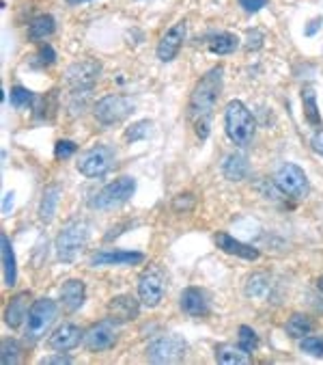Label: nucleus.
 Listing matches in <instances>:
<instances>
[{
	"instance_id": "obj_15",
	"label": "nucleus",
	"mask_w": 323,
	"mask_h": 365,
	"mask_svg": "<svg viewBox=\"0 0 323 365\" xmlns=\"http://www.w3.org/2000/svg\"><path fill=\"white\" fill-rule=\"evenodd\" d=\"M147 257L138 251H97L91 257V266H138Z\"/></svg>"
},
{
	"instance_id": "obj_26",
	"label": "nucleus",
	"mask_w": 323,
	"mask_h": 365,
	"mask_svg": "<svg viewBox=\"0 0 323 365\" xmlns=\"http://www.w3.org/2000/svg\"><path fill=\"white\" fill-rule=\"evenodd\" d=\"M56 31V22L52 16H37L31 26H28V35L33 41H41V39H48L52 33Z\"/></svg>"
},
{
	"instance_id": "obj_1",
	"label": "nucleus",
	"mask_w": 323,
	"mask_h": 365,
	"mask_svg": "<svg viewBox=\"0 0 323 365\" xmlns=\"http://www.w3.org/2000/svg\"><path fill=\"white\" fill-rule=\"evenodd\" d=\"M222 93V67H213L196 83L190 102H188V119L201 140L209 136L211 115Z\"/></svg>"
},
{
	"instance_id": "obj_34",
	"label": "nucleus",
	"mask_w": 323,
	"mask_h": 365,
	"mask_svg": "<svg viewBox=\"0 0 323 365\" xmlns=\"http://www.w3.org/2000/svg\"><path fill=\"white\" fill-rule=\"evenodd\" d=\"M33 100H35V96H33V91H28L26 87H20V85H18V87L11 89V104H14L18 110L31 106Z\"/></svg>"
},
{
	"instance_id": "obj_4",
	"label": "nucleus",
	"mask_w": 323,
	"mask_h": 365,
	"mask_svg": "<svg viewBox=\"0 0 323 365\" xmlns=\"http://www.w3.org/2000/svg\"><path fill=\"white\" fill-rule=\"evenodd\" d=\"M136 192V180L134 178H119L115 180L112 184H106L93 199H91V207L93 210H100V212H106V210H115L123 203H127Z\"/></svg>"
},
{
	"instance_id": "obj_33",
	"label": "nucleus",
	"mask_w": 323,
	"mask_h": 365,
	"mask_svg": "<svg viewBox=\"0 0 323 365\" xmlns=\"http://www.w3.org/2000/svg\"><path fill=\"white\" fill-rule=\"evenodd\" d=\"M300 346L310 356H323V337L321 335H306L300 339Z\"/></svg>"
},
{
	"instance_id": "obj_9",
	"label": "nucleus",
	"mask_w": 323,
	"mask_h": 365,
	"mask_svg": "<svg viewBox=\"0 0 323 365\" xmlns=\"http://www.w3.org/2000/svg\"><path fill=\"white\" fill-rule=\"evenodd\" d=\"M115 167V150L108 145H95L78 160V171L85 178H102Z\"/></svg>"
},
{
	"instance_id": "obj_13",
	"label": "nucleus",
	"mask_w": 323,
	"mask_h": 365,
	"mask_svg": "<svg viewBox=\"0 0 323 365\" xmlns=\"http://www.w3.org/2000/svg\"><path fill=\"white\" fill-rule=\"evenodd\" d=\"M184 39H186V22H177L173 29H169V33L164 37L159 39V43H157V58L162 63L173 61L179 54V50L184 46Z\"/></svg>"
},
{
	"instance_id": "obj_3",
	"label": "nucleus",
	"mask_w": 323,
	"mask_h": 365,
	"mask_svg": "<svg viewBox=\"0 0 323 365\" xmlns=\"http://www.w3.org/2000/svg\"><path fill=\"white\" fill-rule=\"evenodd\" d=\"M89 242V225L85 221H73L69 223L56 238V255L60 262L71 264L75 257L83 253V249Z\"/></svg>"
},
{
	"instance_id": "obj_6",
	"label": "nucleus",
	"mask_w": 323,
	"mask_h": 365,
	"mask_svg": "<svg viewBox=\"0 0 323 365\" xmlns=\"http://www.w3.org/2000/svg\"><path fill=\"white\" fill-rule=\"evenodd\" d=\"M186 339L177 333H166L153 339L147 348V356L151 363H177L186 354Z\"/></svg>"
},
{
	"instance_id": "obj_29",
	"label": "nucleus",
	"mask_w": 323,
	"mask_h": 365,
	"mask_svg": "<svg viewBox=\"0 0 323 365\" xmlns=\"http://www.w3.org/2000/svg\"><path fill=\"white\" fill-rule=\"evenodd\" d=\"M302 106H304V117H306V121H308L312 128H321V115H319V106H317V100H314L312 89H306V91L302 93Z\"/></svg>"
},
{
	"instance_id": "obj_41",
	"label": "nucleus",
	"mask_w": 323,
	"mask_h": 365,
	"mask_svg": "<svg viewBox=\"0 0 323 365\" xmlns=\"http://www.w3.org/2000/svg\"><path fill=\"white\" fill-rule=\"evenodd\" d=\"M310 145H312V150H314L317 154H321V156H323V130H319V132H314V134H312Z\"/></svg>"
},
{
	"instance_id": "obj_23",
	"label": "nucleus",
	"mask_w": 323,
	"mask_h": 365,
	"mask_svg": "<svg viewBox=\"0 0 323 365\" xmlns=\"http://www.w3.org/2000/svg\"><path fill=\"white\" fill-rule=\"evenodd\" d=\"M0 249H3V270H5V285L14 287L18 281V270H16V255L11 249V242L7 234H0Z\"/></svg>"
},
{
	"instance_id": "obj_2",
	"label": "nucleus",
	"mask_w": 323,
	"mask_h": 365,
	"mask_svg": "<svg viewBox=\"0 0 323 365\" xmlns=\"http://www.w3.org/2000/svg\"><path fill=\"white\" fill-rule=\"evenodd\" d=\"M224 125H226V134L228 138L239 145V148H246V145L253 143L255 138V130H257V121L253 117V113L248 110V106L239 100H231L226 104L224 110Z\"/></svg>"
},
{
	"instance_id": "obj_5",
	"label": "nucleus",
	"mask_w": 323,
	"mask_h": 365,
	"mask_svg": "<svg viewBox=\"0 0 323 365\" xmlns=\"http://www.w3.org/2000/svg\"><path fill=\"white\" fill-rule=\"evenodd\" d=\"M58 316V305L52 299H37L31 305L28 318H26V337L31 341H37L43 337V333H48V329L54 324Z\"/></svg>"
},
{
	"instance_id": "obj_36",
	"label": "nucleus",
	"mask_w": 323,
	"mask_h": 365,
	"mask_svg": "<svg viewBox=\"0 0 323 365\" xmlns=\"http://www.w3.org/2000/svg\"><path fill=\"white\" fill-rule=\"evenodd\" d=\"M194 203H196V199L192 192H181L173 199V210L175 212H190L194 207Z\"/></svg>"
},
{
	"instance_id": "obj_22",
	"label": "nucleus",
	"mask_w": 323,
	"mask_h": 365,
	"mask_svg": "<svg viewBox=\"0 0 323 365\" xmlns=\"http://www.w3.org/2000/svg\"><path fill=\"white\" fill-rule=\"evenodd\" d=\"M216 359L222 365H246L250 363V352L241 350L239 346L233 344H220L216 348Z\"/></svg>"
},
{
	"instance_id": "obj_27",
	"label": "nucleus",
	"mask_w": 323,
	"mask_h": 365,
	"mask_svg": "<svg viewBox=\"0 0 323 365\" xmlns=\"http://www.w3.org/2000/svg\"><path fill=\"white\" fill-rule=\"evenodd\" d=\"M207 46H209V50H211L213 54H231V52L237 50L239 39H237L233 33H218V35H213V37L209 39Z\"/></svg>"
},
{
	"instance_id": "obj_44",
	"label": "nucleus",
	"mask_w": 323,
	"mask_h": 365,
	"mask_svg": "<svg viewBox=\"0 0 323 365\" xmlns=\"http://www.w3.org/2000/svg\"><path fill=\"white\" fill-rule=\"evenodd\" d=\"M83 3H89V0H67V5L75 7V5H83Z\"/></svg>"
},
{
	"instance_id": "obj_42",
	"label": "nucleus",
	"mask_w": 323,
	"mask_h": 365,
	"mask_svg": "<svg viewBox=\"0 0 323 365\" xmlns=\"http://www.w3.org/2000/svg\"><path fill=\"white\" fill-rule=\"evenodd\" d=\"M14 192H7L5 195V201H3V214H9V210H11V205H14Z\"/></svg>"
},
{
	"instance_id": "obj_20",
	"label": "nucleus",
	"mask_w": 323,
	"mask_h": 365,
	"mask_svg": "<svg viewBox=\"0 0 323 365\" xmlns=\"http://www.w3.org/2000/svg\"><path fill=\"white\" fill-rule=\"evenodd\" d=\"M85 297H87V289H85V283L80 279H67L60 287V305L73 314L83 307L85 303Z\"/></svg>"
},
{
	"instance_id": "obj_25",
	"label": "nucleus",
	"mask_w": 323,
	"mask_h": 365,
	"mask_svg": "<svg viewBox=\"0 0 323 365\" xmlns=\"http://www.w3.org/2000/svg\"><path fill=\"white\" fill-rule=\"evenodd\" d=\"M312 327H314V324H312V320H310L306 314H293V316L287 320L285 331L289 333V337H293V339H302V337L310 335Z\"/></svg>"
},
{
	"instance_id": "obj_31",
	"label": "nucleus",
	"mask_w": 323,
	"mask_h": 365,
	"mask_svg": "<svg viewBox=\"0 0 323 365\" xmlns=\"http://www.w3.org/2000/svg\"><path fill=\"white\" fill-rule=\"evenodd\" d=\"M151 128H153V123H151L149 119L136 121L134 125H129V128H127V132H125V138H127L129 143L142 140V138H147V136L151 134Z\"/></svg>"
},
{
	"instance_id": "obj_28",
	"label": "nucleus",
	"mask_w": 323,
	"mask_h": 365,
	"mask_svg": "<svg viewBox=\"0 0 323 365\" xmlns=\"http://www.w3.org/2000/svg\"><path fill=\"white\" fill-rule=\"evenodd\" d=\"M246 294L250 299H265L270 294V277L263 272H257L246 283Z\"/></svg>"
},
{
	"instance_id": "obj_24",
	"label": "nucleus",
	"mask_w": 323,
	"mask_h": 365,
	"mask_svg": "<svg viewBox=\"0 0 323 365\" xmlns=\"http://www.w3.org/2000/svg\"><path fill=\"white\" fill-rule=\"evenodd\" d=\"M58 199H60V188L58 186H50V188L43 190L41 205H39V221L41 223H52V218L56 214Z\"/></svg>"
},
{
	"instance_id": "obj_21",
	"label": "nucleus",
	"mask_w": 323,
	"mask_h": 365,
	"mask_svg": "<svg viewBox=\"0 0 323 365\" xmlns=\"http://www.w3.org/2000/svg\"><path fill=\"white\" fill-rule=\"evenodd\" d=\"M248 171H250V165H248V158L244 154H228L222 163V173L231 182L246 180Z\"/></svg>"
},
{
	"instance_id": "obj_14",
	"label": "nucleus",
	"mask_w": 323,
	"mask_h": 365,
	"mask_svg": "<svg viewBox=\"0 0 323 365\" xmlns=\"http://www.w3.org/2000/svg\"><path fill=\"white\" fill-rule=\"evenodd\" d=\"M138 316H140V303H138L132 294L115 297V299L108 303V318L115 320L117 324L134 322Z\"/></svg>"
},
{
	"instance_id": "obj_38",
	"label": "nucleus",
	"mask_w": 323,
	"mask_h": 365,
	"mask_svg": "<svg viewBox=\"0 0 323 365\" xmlns=\"http://www.w3.org/2000/svg\"><path fill=\"white\" fill-rule=\"evenodd\" d=\"M39 363L41 365H69V363H73V359L65 356V354H54V356H43Z\"/></svg>"
},
{
	"instance_id": "obj_32",
	"label": "nucleus",
	"mask_w": 323,
	"mask_h": 365,
	"mask_svg": "<svg viewBox=\"0 0 323 365\" xmlns=\"http://www.w3.org/2000/svg\"><path fill=\"white\" fill-rule=\"evenodd\" d=\"M22 359V348L16 339L3 341V365H16Z\"/></svg>"
},
{
	"instance_id": "obj_17",
	"label": "nucleus",
	"mask_w": 323,
	"mask_h": 365,
	"mask_svg": "<svg viewBox=\"0 0 323 365\" xmlns=\"http://www.w3.org/2000/svg\"><path fill=\"white\" fill-rule=\"evenodd\" d=\"M213 240H216L218 249H222V251L228 253V255H235V257H241V259H248V262L259 259V249H255V247H250V245H246V242H239L237 238H233V236L226 234V232H218V234L213 236Z\"/></svg>"
},
{
	"instance_id": "obj_40",
	"label": "nucleus",
	"mask_w": 323,
	"mask_h": 365,
	"mask_svg": "<svg viewBox=\"0 0 323 365\" xmlns=\"http://www.w3.org/2000/svg\"><path fill=\"white\" fill-rule=\"evenodd\" d=\"M39 61H41L43 65H52V63L56 61V52H54V48H52V46H48V43H43V48L39 50Z\"/></svg>"
},
{
	"instance_id": "obj_7",
	"label": "nucleus",
	"mask_w": 323,
	"mask_h": 365,
	"mask_svg": "<svg viewBox=\"0 0 323 365\" xmlns=\"http://www.w3.org/2000/svg\"><path fill=\"white\" fill-rule=\"evenodd\" d=\"M274 184L280 192H285L287 197H293V199H304L310 190L306 173L293 163H285L276 169Z\"/></svg>"
},
{
	"instance_id": "obj_18",
	"label": "nucleus",
	"mask_w": 323,
	"mask_h": 365,
	"mask_svg": "<svg viewBox=\"0 0 323 365\" xmlns=\"http://www.w3.org/2000/svg\"><path fill=\"white\" fill-rule=\"evenodd\" d=\"M83 337H85V333H83V329H80V327H75V324H60L52 333L48 344H50L52 350L67 352V350H73L80 341H83Z\"/></svg>"
},
{
	"instance_id": "obj_8",
	"label": "nucleus",
	"mask_w": 323,
	"mask_h": 365,
	"mask_svg": "<svg viewBox=\"0 0 323 365\" xmlns=\"http://www.w3.org/2000/svg\"><path fill=\"white\" fill-rule=\"evenodd\" d=\"M132 113H134V102L125 96H106L93 106V115L102 125L121 123Z\"/></svg>"
},
{
	"instance_id": "obj_12",
	"label": "nucleus",
	"mask_w": 323,
	"mask_h": 365,
	"mask_svg": "<svg viewBox=\"0 0 323 365\" xmlns=\"http://www.w3.org/2000/svg\"><path fill=\"white\" fill-rule=\"evenodd\" d=\"M119 339V329L115 320H102L97 324H93L87 333H85V344L91 352H104L110 350Z\"/></svg>"
},
{
	"instance_id": "obj_16",
	"label": "nucleus",
	"mask_w": 323,
	"mask_h": 365,
	"mask_svg": "<svg viewBox=\"0 0 323 365\" xmlns=\"http://www.w3.org/2000/svg\"><path fill=\"white\" fill-rule=\"evenodd\" d=\"M179 305H181L184 314H188L192 318H203L209 314V299L205 294V289H201V287H186L181 292Z\"/></svg>"
},
{
	"instance_id": "obj_10",
	"label": "nucleus",
	"mask_w": 323,
	"mask_h": 365,
	"mask_svg": "<svg viewBox=\"0 0 323 365\" xmlns=\"http://www.w3.org/2000/svg\"><path fill=\"white\" fill-rule=\"evenodd\" d=\"M166 292L164 274L157 266H149L140 277H138V299L144 307L153 309L162 303Z\"/></svg>"
},
{
	"instance_id": "obj_11",
	"label": "nucleus",
	"mask_w": 323,
	"mask_h": 365,
	"mask_svg": "<svg viewBox=\"0 0 323 365\" xmlns=\"http://www.w3.org/2000/svg\"><path fill=\"white\" fill-rule=\"evenodd\" d=\"M100 71H102V65H100L97 61H78V63H73V65L67 67V71H65V81H67V85H69L75 93H80V91H89V89L97 83Z\"/></svg>"
},
{
	"instance_id": "obj_39",
	"label": "nucleus",
	"mask_w": 323,
	"mask_h": 365,
	"mask_svg": "<svg viewBox=\"0 0 323 365\" xmlns=\"http://www.w3.org/2000/svg\"><path fill=\"white\" fill-rule=\"evenodd\" d=\"M248 50H259L263 46V33L261 31H248Z\"/></svg>"
},
{
	"instance_id": "obj_30",
	"label": "nucleus",
	"mask_w": 323,
	"mask_h": 365,
	"mask_svg": "<svg viewBox=\"0 0 323 365\" xmlns=\"http://www.w3.org/2000/svg\"><path fill=\"white\" fill-rule=\"evenodd\" d=\"M237 346L246 352H255L259 346V337L255 333V329H250L248 324H241L239 327V335H237Z\"/></svg>"
},
{
	"instance_id": "obj_37",
	"label": "nucleus",
	"mask_w": 323,
	"mask_h": 365,
	"mask_svg": "<svg viewBox=\"0 0 323 365\" xmlns=\"http://www.w3.org/2000/svg\"><path fill=\"white\" fill-rule=\"evenodd\" d=\"M237 3L246 14H257L268 5V0H237Z\"/></svg>"
},
{
	"instance_id": "obj_43",
	"label": "nucleus",
	"mask_w": 323,
	"mask_h": 365,
	"mask_svg": "<svg viewBox=\"0 0 323 365\" xmlns=\"http://www.w3.org/2000/svg\"><path fill=\"white\" fill-rule=\"evenodd\" d=\"M317 29H321V18L310 22V26L306 29V35H314V33H317Z\"/></svg>"
},
{
	"instance_id": "obj_19",
	"label": "nucleus",
	"mask_w": 323,
	"mask_h": 365,
	"mask_svg": "<svg viewBox=\"0 0 323 365\" xmlns=\"http://www.w3.org/2000/svg\"><path fill=\"white\" fill-rule=\"evenodd\" d=\"M28 312H31V292H20V294H16L9 301L5 309V324L11 329H20L22 322H26Z\"/></svg>"
},
{
	"instance_id": "obj_35",
	"label": "nucleus",
	"mask_w": 323,
	"mask_h": 365,
	"mask_svg": "<svg viewBox=\"0 0 323 365\" xmlns=\"http://www.w3.org/2000/svg\"><path fill=\"white\" fill-rule=\"evenodd\" d=\"M75 150H78V145H75L73 140L60 138V140L56 143V148H54V156H56L58 160H67V158H71V156L75 154Z\"/></svg>"
},
{
	"instance_id": "obj_45",
	"label": "nucleus",
	"mask_w": 323,
	"mask_h": 365,
	"mask_svg": "<svg viewBox=\"0 0 323 365\" xmlns=\"http://www.w3.org/2000/svg\"><path fill=\"white\" fill-rule=\"evenodd\" d=\"M317 287H319V289H321V292H323V274H321V277H319V281H317Z\"/></svg>"
}]
</instances>
